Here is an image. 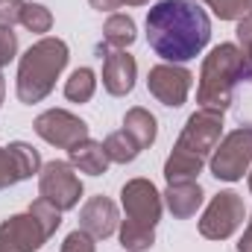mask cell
<instances>
[{
  "label": "cell",
  "instance_id": "cell-1",
  "mask_svg": "<svg viewBox=\"0 0 252 252\" xmlns=\"http://www.w3.org/2000/svg\"><path fill=\"white\" fill-rule=\"evenodd\" d=\"M211 41V21L196 0H158L147 12V44L164 62L185 64Z\"/></svg>",
  "mask_w": 252,
  "mask_h": 252
},
{
  "label": "cell",
  "instance_id": "cell-2",
  "mask_svg": "<svg viewBox=\"0 0 252 252\" xmlns=\"http://www.w3.org/2000/svg\"><path fill=\"white\" fill-rule=\"evenodd\" d=\"M220 138H223V112L196 109L185 121L173 153L164 161L167 185L170 182H196V176L202 173V167L211 158Z\"/></svg>",
  "mask_w": 252,
  "mask_h": 252
},
{
  "label": "cell",
  "instance_id": "cell-3",
  "mask_svg": "<svg viewBox=\"0 0 252 252\" xmlns=\"http://www.w3.org/2000/svg\"><path fill=\"white\" fill-rule=\"evenodd\" d=\"M70 50L62 38L44 35L38 38L21 59H18V79H15V94L21 103L35 106L47 100L56 88V79L67 67Z\"/></svg>",
  "mask_w": 252,
  "mask_h": 252
},
{
  "label": "cell",
  "instance_id": "cell-4",
  "mask_svg": "<svg viewBox=\"0 0 252 252\" xmlns=\"http://www.w3.org/2000/svg\"><path fill=\"white\" fill-rule=\"evenodd\" d=\"M244 76H247V62L235 41H223L211 47V53L202 59V67H199V85H196L199 109L226 112L232 106L235 85Z\"/></svg>",
  "mask_w": 252,
  "mask_h": 252
},
{
  "label": "cell",
  "instance_id": "cell-5",
  "mask_svg": "<svg viewBox=\"0 0 252 252\" xmlns=\"http://www.w3.org/2000/svg\"><path fill=\"white\" fill-rule=\"evenodd\" d=\"M208 170L220 182H241L252 170V126H241L220 138L208 158Z\"/></svg>",
  "mask_w": 252,
  "mask_h": 252
},
{
  "label": "cell",
  "instance_id": "cell-6",
  "mask_svg": "<svg viewBox=\"0 0 252 252\" xmlns=\"http://www.w3.org/2000/svg\"><path fill=\"white\" fill-rule=\"evenodd\" d=\"M247 220L244 196L235 190H220L199 217V235L208 241H229Z\"/></svg>",
  "mask_w": 252,
  "mask_h": 252
},
{
  "label": "cell",
  "instance_id": "cell-7",
  "mask_svg": "<svg viewBox=\"0 0 252 252\" xmlns=\"http://www.w3.org/2000/svg\"><path fill=\"white\" fill-rule=\"evenodd\" d=\"M38 196L50 199L59 211L76 208L82 199V179L76 176L73 164L62 161V158L47 161L38 173Z\"/></svg>",
  "mask_w": 252,
  "mask_h": 252
},
{
  "label": "cell",
  "instance_id": "cell-8",
  "mask_svg": "<svg viewBox=\"0 0 252 252\" xmlns=\"http://www.w3.org/2000/svg\"><path fill=\"white\" fill-rule=\"evenodd\" d=\"M32 129H35V135L41 141H47L50 147H59V150H70L79 141L91 138L88 124L82 118H76L73 112H67V109H47V112H41L35 118Z\"/></svg>",
  "mask_w": 252,
  "mask_h": 252
},
{
  "label": "cell",
  "instance_id": "cell-9",
  "mask_svg": "<svg viewBox=\"0 0 252 252\" xmlns=\"http://www.w3.org/2000/svg\"><path fill=\"white\" fill-rule=\"evenodd\" d=\"M190 85H193V73L185 64H173V62H161L156 67H150V76H147L150 94L161 106H167V109L185 106V100L190 94Z\"/></svg>",
  "mask_w": 252,
  "mask_h": 252
},
{
  "label": "cell",
  "instance_id": "cell-10",
  "mask_svg": "<svg viewBox=\"0 0 252 252\" xmlns=\"http://www.w3.org/2000/svg\"><path fill=\"white\" fill-rule=\"evenodd\" d=\"M121 205H124L126 217L129 220H138V223H147V226H156L161 220V208H164V199L158 188L150 182V179H129L124 188H121Z\"/></svg>",
  "mask_w": 252,
  "mask_h": 252
},
{
  "label": "cell",
  "instance_id": "cell-11",
  "mask_svg": "<svg viewBox=\"0 0 252 252\" xmlns=\"http://www.w3.org/2000/svg\"><path fill=\"white\" fill-rule=\"evenodd\" d=\"M50 241L44 226L27 211V214H12L9 220L0 223V247L12 252H38Z\"/></svg>",
  "mask_w": 252,
  "mask_h": 252
},
{
  "label": "cell",
  "instance_id": "cell-12",
  "mask_svg": "<svg viewBox=\"0 0 252 252\" xmlns=\"http://www.w3.org/2000/svg\"><path fill=\"white\" fill-rule=\"evenodd\" d=\"M100 59H103V88L112 97H126L135 88L138 79V62L126 50H109V44H100Z\"/></svg>",
  "mask_w": 252,
  "mask_h": 252
},
{
  "label": "cell",
  "instance_id": "cell-13",
  "mask_svg": "<svg viewBox=\"0 0 252 252\" xmlns=\"http://www.w3.org/2000/svg\"><path fill=\"white\" fill-rule=\"evenodd\" d=\"M121 226V211L109 196H91L82 208H79V229L88 232L94 241H106L118 232Z\"/></svg>",
  "mask_w": 252,
  "mask_h": 252
},
{
  "label": "cell",
  "instance_id": "cell-14",
  "mask_svg": "<svg viewBox=\"0 0 252 252\" xmlns=\"http://www.w3.org/2000/svg\"><path fill=\"white\" fill-rule=\"evenodd\" d=\"M161 199H164L167 211H170L176 220H188V217H193V214L202 208L205 193L199 188V182H170L167 190L161 193Z\"/></svg>",
  "mask_w": 252,
  "mask_h": 252
},
{
  "label": "cell",
  "instance_id": "cell-15",
  "mask_svg": "<svg viewBox=\"0 0 252 252\" xmlns=\"http://www.w3.org/2000/svg\"><path fill=\"white\" fill-rule=\"evenodd\" d=\"M67 161L73 164V170L88 173V176H103L109 170V164H112L106 150H103V141H94V138H85L76 147H70L67 150Z\"/></svg>",
  "mask_w": 252,
  "mask_h": 252
},
{
  "label": "cell",
  "instance_id": "cell-16",
  "mask_svg": "<svg viewBox=\"0 0 252 252\" xmlns=\"http://www.w3.org/2000/svg\"><path fill=\"white\" fill-rule=\"evenodd\" d=\"M124 132L141 147V150H147V147H153L156 144V135H158V124H156V118L147 112V109H141V106H132L129 112L124 115Z\"/></svg>",
  "mask_w": 252,
  "mask_h": 252
},
{
  "label": "cell",
  "instance_id": "cell-17",
  "mask_svg": "<svg viewBox=\"0 0 252 252\" xmlns=\"http://www.w3.org/2000/svg\"><path fill=\"white\" fill-rule=\"evenodd\" d=\"M138 38V30H135V21L129 15L121 12H112L103 24V44L115 47V50H126L129 44H135Z\"/></svg>",
  "mask_w": 252,
  "mask_h": 252
},
{
  "label": "cell",
  "instance_id": "cell-18",
  "mask_svg": "<svg viewBox=\"0 0 252 252\" xmlns=\"http://www.w3.org/2000/svg\"><path fill=\"white\" fill-rule=\"evenodd\" d=\"M118 238H121V247L126 252H147L156 244V226H147V223H138V220L126 217L118 226Z\"/></svg>",
  "mask_w": 252,
  "mask_h": 252
},
{
  "label": "cell",
  "instance_id": "cell-19",
  "mask_svg": "<svg viewBox=\"0 0 252 252\" xmlns=\"http://www.w3.org/2000/svg\"><path fill=\"white\" fill-rule=\"evenodd\" d=\"M97 91V73L91 67H76L64 79V97L70 103H88Z\"/></svg>",
  "mask_w": 252,
  "mask_h": 252
},
{
  "label": "cell",
  "instance_id": "cell-20",
  "mask_svg": "<svg viewBox=\"0 0 252 252\" xmlns=\"http://www.w3.org/2000/svg\"><path fill=\"white\" fill-rule=\"evenodd\" d=\"M103 150H106V156H109V161H112V164H132V161L141 156V147L126 135L124 129H118V132L106 135Z\"/></svg>",
  "mask_w": 252,
  "mask_h": 252
},
{
  "label": "cell",
  "instance_id": "cell-21",
  "mask_svg": "<svg viewBox=\"0 0 252 252\" xmlns=\"http://www.w3.org/2000/svg\"><path fill=\"white\" fill-rule=\"evenodd\" d=\"M21 27L35 32V35H44L53 30V12L41 3H24V12H21Z\"/></svg>",
  "mask_w": 252,
  "mask_h": 252
},
{
  "label": "cell",
  "instance_id": "cell-22",
  "mask_svg": "<svg viewBox=\"0 0 252 252\" xmlns=\"http://www.w3.org/2000/svg\"><path fill=\"white\" fill-rule=\"evenodd\" d=\"M9 150H12V156H15V161H18V170H21L24 179H32L35 173H41L44 164H41V156H38V150H35L32 144H27V141H12Z\"/></svg>",
  "mask_w": 252,
  "mask_h": 252
},
{
  "label": "cell",
  "instance_id": "cell-23",
  "mask_svg": "<svg viewBox=\"0 0 252 252\" xmlns=\"http://www.w3.org/2000/svg\"><path fill=\"white\" fill-rule=\"evenodd\" d=\"M30 214L44 226V232H47L50 238H53V235H56V229L62 226V211H59L50 199H44V196H38V199H32V202H30Z\"/></svg>",
  "mask_w": 252,
  "mask_h": 252
},
{
  "label": "cell",
  "instance_id": "cell-24",
  "mask_svg": "<svg viewBox=\"0 0 252 252\" xmlns=\"http://www.w3.org/2000/svg\"><path fill=\"white\" fill-rule=\"evenodd\" d=\"M202 3H208V9H211L220 21H241V18L252 15L247 0H202Z\"/></svg>",
  "mask_w": 252,
  "mask_h": 252
},
{
  "label": "cell",
  "instance_id": "cell-25",
  "mask_svg": "<svg viewBox=\"0 0 252 252\" xmlns=\"http://www.w3.org/2000/svg\"><path fill=\"white\" fill-rule=\"evenodd\" d=\"M18 182H24V176L18 170V161H15V156H12L9 147H0V190L12 188Z\"/></svg>",
  "mask_w": 252,
  "mask_h": 252
},
{
  "label": "cell",
  "instance_id": "cell-26",
  "mask_svg": "<svg viewBox=\"0 0 252 252\" xmlns=\"http://www.w3.org/2000/svg\"><path fill=\"white\" fill-rule=\"evenodd\" d=\"M235 35H238V47L244 53V62H247V76H252V15L238 21Z\"/></svg>",
  "mask_w": 252,
  "mask_h": 252
},
{
  "label": "cell",
  "instance_id": "cell-27",
  "mask_svg": "<svg viewBox=\"0 0 252 252\" xmlns=\"http://www.w3.org/2000/svg\"><path fill=\"white\" fill-rule=\"evenodd\" d=\"M62 252H97V244H94V238H91L88 232L73 229L70 235H64Z\"/></svg>",
  "mask_w": 252,
  "mask_h": 252
},
{
  "label": "cell",
  "instance_id": "cell-28",
  "mask_svg": "<svg viewBox=\"0 0 252 252\" xmlns=\"http://www.w3.org/2000/svg\"><path fill=\"white\" fill-rule=\"evenodd\" d=\"M18 56V35L12 27H0V70Z\"/></svg>",
  "mask_w": 252,
  "mask_h": 252
},
{
  "label": "cell",
  "instance_id": "cell-29",
  "mask_svg": "<svg viewBox=\"0 0 252 252\" xmlns=\"http://www.w3.org/2000/svg\"><path fill=\"white\" fill-rule=\"evenodd\" d=\"M24 0H0V27H15L21 24Z\"/></svg>",
  "mask_w": 252,
  "mask_h": 252
},
{
  "label": "cell",
  "instance_id": "cell-30",
  "mask_svg": "<svg viewBox=\"0 0 252 252\" xmlns=\"http://www.w3.org/2000/svg\"><path fill=\"white\" fill-rule=\"evenodd\" d=\"M91 3V9H97V12H115V9H121L124 6V0H88Z\"/></svg>",
  "mask_w": 252,
  "mask_h": 252
},
{
  "label": "cell",
  "instance_id": "cell-31",
  "mask_svg": "<svg viewBox=\"0 0 252 252\" xmlns=\"http://www.w3.org/2000/svg\"><path fill=\"white\" fill-rule=\"evenodd\" d=\"M238 252H252V211H250V220H247V229L238 241Z\"/></svg>",
  "mask_w": 252,
  "mask_h": 252
},
{
  "label": "cell",
  "instance_id": "cell-32",
  "mask_svg": "<svg viewBox=\"0 0 252 252\" xmlns=\"http://www.w3.org/2000/svg\"><path fill=\"white\" fill-rule=\"evenodd\" d=\"M150 0H124V6H147Z\"/></svg>",
  "mask_w": 252,
  "mask_h": 252
},
{
  "label": "cell",
  "instance_id": "cell-33",
  "mask_svg": "<svg viewBox=\"0 0 252 252\" xmlns=\"http://www.w3.org/2000/svg\"><path fill=\"white\" fill-rule=\"evenodd\" d=\"M3 97H6V82H3V73H0V106H3Z\"/></svg>",
  "mask_w": 252,
  "mask_h": 252
},
{
  "label": "cell",
  "instance_id": "cell-34",
  "mask_svg": "<svg viewBox=\"0 0 252 252\" xmlns=\"http://www.w3.org/2000/svg\"><path fill=\"white\" fill-rule=\"evenodd\" d=\"M250 190H252V170H250Z\"/></svg>",
  "mask_w": 252,
  "mask_h": 252
},
{
  "label": "cell",
  "instance_id": "cell-35",
  "mask_svg": "<svg viewBox=\"0 0 252 252\" xmlns=\"http://www.w3.org/2000/svg\"><path fill=\"white\" fill-rule=\"evenodd\" d=\"M0 252H12V250H6V247H0Z\"/></svg>",
  "mask_w": 252,
  "mask_h": 252
},
{
  "label": "cell",
  "instance_id": "cell-36",
  "mask_svg": "<svg viewBox=\"0 0 252 252\" xmlns=\"http://www.w3.org/2000/svg\"><path fill=\"white\" fill-rule=\"evenodd\" d=\"M247 3H250V12H252V0H247Z\"/></svg>",
  "mask_w": 252,
  "mask_h": 252
}]
</instances>
